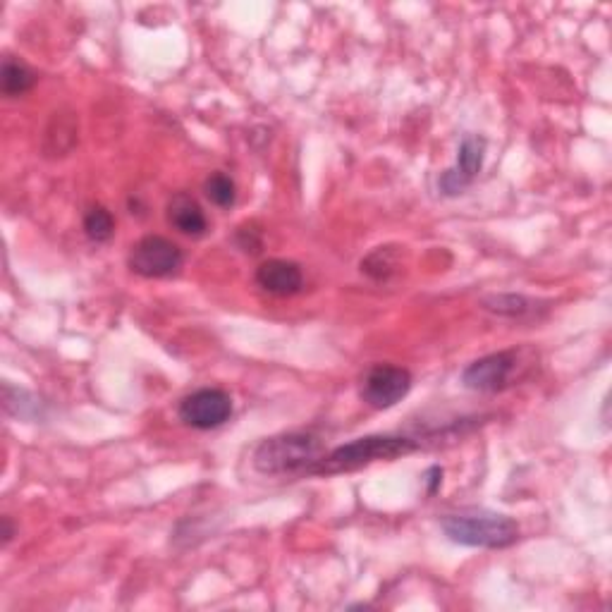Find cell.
<instances>
[{
  "label": "cell",
  "mask_w": 612,
  "mask_h": 612,
  "mask_svg": "<svg viewBox=\"0 0 612 612\" xmlns=\"http://www.w3.org/2000/svg\"><path fill=\"white\" fill-rule=\"evenodd\" d=\"M84 235L96 244L108 242L110 237L115 235L113 213H110L106 206H91L89 211L84 213Z\"/></svg>",
  "instance_id": "cell-14"
},
{
  "label": "cell",
  "mask_w": 612,
  "mask_h": 612,
  "mask_svg": "<svg viewBox=\"0 0 612 612\" xmlns=\"http://www.w3.org/2000/svg\"><path fill=\"white\" fill-rule=\"evenodd\" d=\"M0 79H3V94L10 96V99H17V96L27 94L34 87L36 72L27 63L8 55L3 60V77Z\"/></svg>",
  "instance_id": "cell-12"
},
{
  "label": "cell",
  "mask_w": 612,
  "mask_h": 612,
  "mask_svg": "<svg viewBox=\"0 0 612 612\" xmlns=\"http://www.w3.org/2000/svg\"><path fill=\"white\" fill-rule=\"evenodd\" d=\"M235 240H237V247H240L244 254H259L263 247L261 232L254 230V225H242V228L237 230Z\"/></svg>",
  "instance_id": "cell-16"
},
{
  "label": "cell",
  "mask_w": 612,
  "mask_h": 612,
  "mask_svg": "<svg viewBox=\"0 0 612 612\" xmlns=\"http://www.w3.org/2000/svg\"><path fill=\"white\" fill-rule=\"evenodd\" d=\"M323 455L326 448L321 438L306 431H290L261 440L254 450L252 464L263 476L311 474Z\"/></svg>",
  "instance_id": "cell-1"
},
{
  "label": "cell",
  "mask_w": 612,
  "mask_h": 612,
  "mask_svg": "<svg viewBox=\"0 0 612 612\" xmlns=\"http://www.w3.org/2000/svg\"><path fill=\"white\" fill-rule=\"evenodd\" d=\"M127 263H130V271L142 278H170L182 268L185 254L168 237L146 235L132 244Z\"/></svg>",
  "instance_id": "cell-4"
},
{
  "label": "cell",
  "mask_w": 612,
  "mask_h": 612,
  "mask_svg": "<svg viewBox=\"0 0 612 612\" xmlns=\"http://www.w3.org/2000/svg\"><path fill=\"white\" fill-rule=\"evenodd\" d=\"M514 371H517V352H493L471 361L462 371V385L474 393H498V390L507 388Z\"/></svg>",
  "instance_id": "cell-7"
},
{
  "label": "cell",
  "mask_w": 612,
  "mask_h": 612,
  "mask_svg": "<svg viewBox=\"0 0 612 612\" xmlns=\"http://www.w3.org/2000/svg\"><path fill=\"white\" fill-rule=\"evenodd\" d=\"M481 306L486 311H491V314L517 318V321H522V318H536L538 311L548 309L546 302H538V299L526 295H488L481 299Z\"/></svg>",
  "instance_id": "cell-10"
},
{
  "label": "cell",
  "mask_w": 612,
  "mask_h": 612,
  "mask_svg": "<svg viewBox=\"0 0 612 612\" xmlns=\"http://www.w3.org/2000/svg\"><path fill=\"white\" fill-rule=\"evenodd\" d=\"M419 448L421 443L405 436H364L340 445L333 452H326L321 462L311 469V476H333L342 474V471H354L381 462V459L405 457Z\"/></svg>",
  "instance_id": "cell-3"
},
{
  "label": "cell",
  "mask_w": 612,
  "mask_h": 612,
  "mask_svg": "<svg viewBox=\"0 0 612 612\" xmlns=\"http://www.w3.org/2000/svg\"><path fill=\"white\" fill-rule=\"evenodd\" d=\"M424 481H426V491L428 495H433L440 488V483H443V469L440 467H431L424 474Z\"/></svg>",
  "instance_id": "cell-18"
},
{
  "label": "cell",
  "mask_w": 612,
  "mask_h": 612,
  "mask_svg": "<svg viewBox=\"0 0 612 612\" xmlns=\"http://www.w3.org/2000/svg\"><path fill=\"white\" fill-rule=\"evenodd\" d=\"M483 158H486V139L471 134V137H464V142L459 144L455 170L471 185L474 177L481 173Z\"/></svg>",
  "instance_id": "cell-13"
},
{
  "label": "cell",
  "mask_w": 612,
  "mask_h": 612,
  "mask_svg": "<svg viewBox=\"0 0 612 612\" xmlns=\"http://www.w3.org/2000/svg\"><path fill=\"white\" fill-rule=\"evenodd\" d=\"M256 285L273 297H292L304 287L302 268L295 261L268 259L256 268Z\"/></svg>",
  "instance_id": "cell-8"
},
{
  "label": "cell",
  "mask_w": 612,
  "mask_h": 612,
  "mask_svg": "<svg viewBox=\"0 0 612 612\" xmlns=\"http://www.w3.org/2000/svg\"><path fill=\"white\" fill-rule=\"evenodd\" d=\"M440 529L457 546L510 548L519 538V524L493 510H459L440 519Z\"/></svg>",
  "instance_id": "cell-2"
},
{
  "label": "cell",
  "mask_w": 612,
  "mask_h": 612,
  "mask_svg": "<svg viewBox=\"0 0 612 612\" xmlns=\"http://www.w3.org/2000/svg\"><path fill=\"white\" fill-rule=\"evenodd\" d=\"M12 536H15V526H12L10 517H3V546H8Z\"/></svg>",
  "instance_id": "cell-19"
},
{
  "label": "cell",
  "mask_w": 612,
  "mask_h": 612,
  "mask_svg": "<svg viewBox=\"0 0 612 612\" xmlns=\"http://www.w3.org/2000/svg\"><path fill=\"white\" fill-rule=\"evenodd\" d=\"M438 187H440V192L445 194V197H457V194H462L464 189L469 187V182L464 180V177L459 175L455 168H448L443 175H440Z\"/></svg>",
  "instance_id": "cell-17"
},
{
  "label": "cell",
  "mask_w": 612,
  "mask_h": 612,
  "mask_svg": "<svg viewBox=\"0 0 612 612\" xmlns=\"http://www.w3.org/2000/svg\"><path fill=\"white\" fill-rule=\"evenodd\" d=\"M3 405L5 412L24 421H36L46 416V405L39 400V397L27 393V390L12 388L10 383L3 385Z\"/></svg>",
  "instance_id": "cell-11"
},
{
  "label": "cell",
  "mask_w": 612,
  "mask_h": 612,
  "mask_svg": "<svg viewBox=\"0 0 612 612\" xmlns=\"http://www.w3.org/2000/svg\"><path fill=\"white\" fill-rule=\"evenodd\" d=\"M204 194L211 204H216L218 208H230L237 199V187L235 180L225 173H213L206 177L204 182Z\"/></svg>",
  "instance_id": "cell-15"
},
{
  "label": "cell",
  "mask_w": 612,
  "mask_h": 612,
  "mask_svg": "<svg viewBox=\"0 0 612 612\" xmlns=\"http://www.w3.org/2000/svg\"><path fill=\"white\" fill-rule=\"evenodd\" d=\"M168 223L187 237H201L208 230L206 213L189 194H175L168 201Z\"/></svg>",
  "instance_id": "cell-9"
},
{
  "label": "cell",
  "mask_w": 612,
  "mask_h": 612,
  "mask_svg": "<svg viewBox=\"0 0 612 612\" xmlns=\"http://www.w3.org/2000/svg\"><path fill=\"white\" fill-rule=\"evenodd\" d=\"M180 421L197 431H213V428L228 424L232 416V397L220 388H199L187 397H182L177 407Z\"/></svg>",
  "instance_id": "cell-6"
},
{
  "label": "cell",
  "mask_w": 612,
  "mask_h": 612,
  "mask_svg": "<svg viewBox=\"0 0 612 612\" xmlns=\"http://www.w3.org/2000/svg\"><path fill=\"white\" fill-rule=\"evenodd\" d=\"M412 383V373L402 366L376 364L361 378L359 395L373 409H390L405 400L412 390Z\"/></svg>",
  "instance_id": "cell-5"
}]
</instances>
